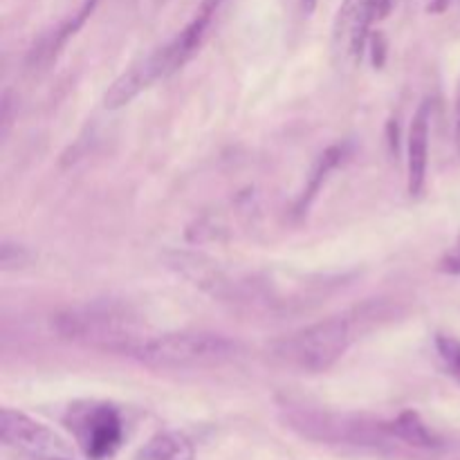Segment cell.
<instances>
[{
    "mask_svg": "<svg viewBox=\"0 0 460 460\" xmlns=\"http://www.w3.org/2000/svg\"><path fill=\"white\" fill-rule=\"evenodd\" d=\"M220 3L223 0H205L196 12V16L187 22V27H182V31H178L169 43L155 49L142 63L124 72L119 79L112 81L108 93L103 94V106L108 111L128 106L135 97H139L144 90L151 88L155 81L166 79V76L175 75L180 67L187 66L196 57L198 49L202 48V43H205L207 34H209L211 25H214L216 13L220 9Z\"/></svg>",
    "mask_w": 460,
    "mask_h": 460,
    "instance_id": "cell-1",
    "label": "cell"
},
{
    "mask_svg": "<svg viewBox=\"0 0 460 460\" xmlns=\"http://www.w3.org/2000/svg\"><path fill=\"white\" fill-rule=\"evenodd\" d=\"M52 328L61 340L117 355H124L130 344L144 337L139 332V317L121 301H88L63 308L52 317Z\"/></svg>",
    "mask_w": 460,
    "mask_h": 460,
    "instance_id": "cell-2",
    "label": "cell"
},
{
    "mask_svg": "<svg viewBox=\"0 0 460 460\" xmlns=\"http://www.w3.org/2000/svg\"><path fill=\"white\" fill-rule=\"evenodd\" d=\"M373 319L364 313H344L299 328L274 341V359L301 373H323L341 359L358 335L359 322Z\"/></svg>",
    "mask_w": 460,
    "mask_h": 460,
    "instance_id": "cell-3",
    "label": "cell"
},
{
    "mask_svg": "<svg viewBox=\"0 0 460 460\" xmlns=\"http://www.w3.org/2000/svg\"><path fill=\"white\" fill-rule=\"evenodd\" d=\"M236 341L225 335L202 331L164 332L155 337H139L126 349L124 358L153 368H198L223 364L236 355Z\"/></svg>",
    "mask_w": 460,
    "mask_h": 460,
    "instance_id": "cell-4",
    "label": "cell"
},
{
    "mask_svg": "<svg viewBox=\"0 0 460 460\" xmlns=\"http://www.w3.org/2000/svg\"><path fill=\"white\" fill-rule=\"evenodd\" d=\"M288 422L292 425V429L304 434L305 438L323 440V443H353L382 447L386 440L394 438L389 425L319 411V409L290 407L288 409Z\"/></svg>",
    "mask_w": 460,
    "mask_h": 460,
    "instance_id": "cell-5",
    "label": "cell"
},
{
    "mask_svg": "<svg viewBox=\"0 0 460 460\" xmlns=\"http://www.w3.org/2000/svg\"><path fill=\"white\" fill-rule=\"evenodd\" d=\"M67 427L90 460L111 458L124 440V425L117 409L111 404H76L70 409Z\"/></svg>",
    "mask_w": 460,
    "mask_h": 460,
    "instance_id": "cell-6",
    "label": "cell"
},
{
    "mask_svg": "<svg viewBox=\"0 0 460 460\" xmlns=\"http://www.w3.org/2000/svg\"><path fill=\"white\" fill-rule=\"evenodd\" d=\"M391 0H344L335 18L332 48L341 61H358L371 39V27L386 18Z\"/></svg>",
    "mask_w": 460,
    "mask_h": 460,
    "instance_id": "cell-7",
    "label": "cell"
},
{
    "mask_svg": "<svg viewBox=\"0 0 460 460\" xmlns=\"http://www.w3.org/2000/svg\"><path fill=\"white\" fill-rule=\"evenodd\" d=\"M0 438L7 447L31 458H63L67 445L43 422L34 420L16 409L0 411Z\"/></svg>",
    "mask_w": 460,
    "mask_h": 460,
    "instance_id": "cell-8",
    "label": "cell"
},
{
    "mask_svg": "<svg viewBox=\"0 0 460 460\" xmlns=\"http://www.w3.org/2000/svg\"><path fill=\"white\" fill-rule=\"evenodd\" d=\"M166 265L173 270L175 274H180L182 279H187L191 286H196L198 290L207 292L209 296L220 301H238L243 299V290L223 268H220L216 261H211L209 256L198 254V252H184V250H173L164 256Z\"/></svg>",
    "mask_w": 460,
    "mask_h": 460,
    "instance_id": "cell-9",
    "label": "cell"
},
{
    "mask_svg": "<svg viewBox=\"0 0 460 460\" xmlns=\"http://www.w3.org/2000/svg\"><path fill=\"white\" fill-rule=\"evenodd\" d=\"M429 133H431V106L422 102L411 119L409 128V193L420 196L427 182V166H429Z\"/></svg>",
    "mask_w": 460,
    "mask_h": 460,
    "instance_id": "cell-10",
    "label": "cell"
},
{
    "mask_svg": "<svg viewBox=\"0 0 460 460\" xmlns=\"http://www.w3.org/2000/svg\"><path fill=\"white\" fill-rule=\"evenodd\" d=\"M94 4H97V0H85L84 7H81L75 16L67 18L66 22H61L57 30H52V31H48V34L40 36L39 43H34V48L30 49V57H27V67H30L31 72L48 70V67L57 61V57L61 54V49L66 48L67 40L76 34V30H79V27L85 22V18L93 13Z\"/></svg>",
    "mask_w": 460,
    "mask_h": 460,
    "instance_id": "cell-11",
    "label": "cell"
},
{
    "mask_svg": "<svg viewBox=\"0 0 460 460\" xmlns=\"http://www.w3.org/2000/svg\"><path fill=\"white\" fill-rule=\"evenodd\" d=\"M344 157H346L344 144H335V146L326 148V151L317 157V162H314L313 169H310V175L305 178L304 191H301L299 200H296V207H295L296 214H305V211H308V207L313 205V200L317 198V193L322 191V187H323V182L328 180V175H331L332 171H335L337 166L344 162Z\"/></svg>",
    "mask_w": 460,
    "mask_h": 460,
    "instance_id": "cell-12",
    "label": "cell"
},
{
    "mask_svg": "<svg viewBox=\"0 0 460 460\" xmlns=\"http://www.w3.org/2000/svg\"><path fill=\"white\" fill-rule=\"evenodd\" d=\"M196 449L193 443L180 431H162L155 434L142 449L135 460H193Z\"/></svg>",
    "mask_w": 460,
    "mask_h": 460,
    "instance_id": "cell-13",
    "label": "cell"
},
{
    "mask_svg": "<svg viewBox=\"0 0 460 460\" xmlns=\"http://www.w3.org/2000/svg\"><path fill=\"white\" fill-rule=\"evenodd\" d=\"M389 431L395 440L416 449H436L440 447V440L429 427L422 422L416 411H402L394 422H389Z\"/></svg>",
    "mask_w": 460,
    "mask_h": 460,
    "instance_id": "cell-14",
    "label": "cell"
},
{
    "mask_svg": "<svg viewBox=\"0 0 460 460\" xmlns=\"http://www.w3.org/2000/svg\"><path fill=\"white\" fill-rule=\"evenodd\" d=\"M34 254L27 247L18 245V243L4 241L0 247V270L3 272H12V270H22L31 263Z\"/></svg>",
    "mask_w": 460,
    "mask_h": 460,
    "instance_id": "cell-15",
    "label": "cell"
},
{
    "mask_svg": "<svg viewBox=\"0 0 460 460\" xmlns=\"http://www.w3.org/2000/svg\"><path fill=\"white\" fill-rule=\"evenodd\" d=\"M436 349H438V355L443 358L447 371L460 380V341L454 337L438 335L436 337Z\"/></svg>",
    "mask_w": 460,
    "mask_h": 460,
    "instance_id": "cell-16",
    "label": "cell"
},
{
    "mask_svg": "<svg viewBox=\"0 0 460 460\" xmlns=\"http://www.w3.org/2000/svg\"><path fill=\"white\" fill-rule=\"evenodd\" d=\"M440 265H443V270L447 274H460V236H458L456 245H454V250L445 256L443 263Z\"/></svg>",
    "mask_w": 460,
    "mask_h": 460,
    "instance_id": "cell-17",
    "label": "cell"
},
{
    "mask_svg": "<svg viewBox=\"0 0 460 460\" xmlns=\"http://www.w3.org/2000/svg\"><path fill=\"white\" fill-rule=\"evenodd\" d=\"M301 7H304L305 13H313L314 7H317V0H301Z\"/></svg>",
    "mask_w": 460,
    "mask_h": 460,
    "instance_id": "cell-18",
    "label": "cell"
},
{
    "mask_svg": "<svg viewBox=\"0 0 460 460\" xmlns=\"http://www.w3.org/2000/svg\"><path fill=\"white\" fill-rule=\"evenodd\" d=\"M456 146H458V153H460V121H458V126H456Z\"/></svg>",
    "mask_w": 460,
    "mask_h": 460,
    "instance_id": "cell-19",
    "label": "cell"
},
{
    "mask_svg": "<svg viewBox=\"0 0 460 460\" xmlns=\"http://www.w3.org/2000/svg\"><path fill=\"white\" fill-rule=\"evenodd\" d=\"M54 460H67V458H54Z\"/></svg>",
    "mask_w": 460,
    "mask_h": 460,
    "instance_id": "cell-20",
    "label": "cell"
}]
</instances>
